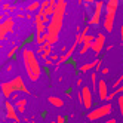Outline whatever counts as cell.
Returning <instances> with one entry per match:
<instances>
[{
  "instance_id": "6da1fadb",
  "label": "cell",
  "mask_w": 123,
  "mask_h": 123,
  "mask_svg": "<svg viewBox=\"0 0 123 123\" xmlns=\"http://www.w3.org/2000/svg\"><path fill=\"white\" fill-rule=\"evenodd\" d=\"M67 9V0H56V7L55 13L50 16V22L48 24V43L49 45H55L59 40V33L62 30V22H64V15Z\"/></svg>"
},
{
  "instance_id": "7a4b0ae2",
  "label": "cell",
  "mask_w": 123,
  "mask_h": 123,
  "mask_svg": "<svg viewBox=\"0 0 123 123\" xmlns=\"http://www.w3.org/2000/svg\"><path fill=\"white\" fill-rule=\"evenodd\" d=\"M22 62H24V68L28 79L31 82H37L42 76V68L39 64L37 54L34 50H31L30 48H22Z\"/></svg>"
},
{
  "instance_id": "3957f363",
  "label": "cell",
  "mask_w": 123,
  "mask_h": 123,
  "mask_svg": "<svg viewBox=\"0 0 123 123\" xmlns=\"http://www.w3.org/2000/svg\"><path fill=\"white\" fill-rule=\"evenodd\" d=\"M0 91H2V95L5 96L6 99H9V98H11V96H12L15 92H22V93H25V95H30L28 87L25 86L24 79H22L21 76L13 77L12 80L3 82L2 85H0Z\"/></svg>"
},
{
  "instance_id": "277c9868",
  "label": "cell",
  "mask_w": 123,
  "mask_h": 123,
  "mask_svg": "<svg viewBox=\"0 0 123 123\" xmlns=\"http://www.w3.org/2000/svg\"><path fill=\"white\" fill-rule=\"evenodd\" d=\"M111 111H113V105L110 102H107V104H102V105H99V107H95L93 110H91L89 113H87L86 117L89 119V122H95V120H99L102 117L110 116Z\"/></svg>"
},
{
  "instance_id": "5b68a950",
  "label": "cell",
  "mask_w": 123,
  "mask_h": 123,
  "mask_svg": "<svg viewBox=\"0 0 123 123\" xmlns=\"http://www.w3.org/2000/svg\"><path fill=\"white\" fill-rule=\"evenodd\" d=\"M104 6H105V2H102V0H98V2L93 3V12L89 16V19H87V24H89V25H93V27H95V25H99Z\"/></svg>"
},
{
  "instance_id": "8992f818",
  "label": "cell",
  "mask_w": 123,
  "mask_h": 123,
  "mask_svg": "<svg viewBox=\"0 0 123 123\" xmlns=\"http://www.w3.org/2000/svg\"><path fill=\"white\" fill-rule=\"evenodd\" d=\"M80 93H82V104H83V108L91 110L92 104H93V96H92L93 93H92V91H91V87H89V86H83L82 91H80Z\"/></svg>"
},
{
  "instance_id": "52a82bcc",
  "label": "cell",
  "mask_w": 123,
  "mask_h": 123,
  "mask_svg": "<svg viewBox=\"0 0 123 123\" xmlns=\"http://www.w3.org/2000/svg\"><path fill=\"white\" fill-rule=\"evenodd\" d=\"M104 46H105V36L102 33H98L95 36V40L92 42V45H91V50L93 52L95 55H99L102 52V49H104Z\"/></svg>"
},
{
  "instance_id": "ba28073f",
  "label": "cell",
  "mask_w": 123,
  "mask_h": 123,
  "mask_svg": "<svg viewBox=\"0 0 123 123\" xmlns=\"http://www.w3.org/2000/svg\"><path fill=\"white\" fill-rule=\"evenodd\" d=\"M3 107H5V111H6V116L7 119H12L15 123H19V116H18V111H16L15 108V104L9 99H6L5 104H3Z\"/></svg>"
},
{
  "instance_id": "9c48e42d",
  "label": "cell",
  "mask_w": 123,
  "mask_h": 123,
  "mask_svg": "<svg viewBox=\"0 0 123 123\" xmlns=\"http://www.w3.org/2000/svg\"><path fill=\"white\" fill-rule=\"evenodd\" d=\"M114 19H116V13L114 12H105L104 21H102V27L107 33H111L114 30Z\"/></svg>"
},
{
  "instance_id": "30bf717a",
  "label": "cell",
  "mask_w": 123,
  "mask_h": 123,
  "mask_svg": "<svg viewBox=\"0 0 123 123\" xmlns=\"http://www.w3.org/2000/svg\"><path fill=\"white\" fill-rule=\"evenodd\" d=\"M96 93H98L99 101H107V96H108V86H107V82H105L104 79L98 80V91H96Z\"/></svg>"
},
{
  "instance_id": "8fae6325",
  "label": "cell",
  "mask_w": 123,
  "mask_h": 123,
  "mask_svg": "<svg viewBox=\"0 0 123 123\" xmlns=\"http://www.w3.org/2000/svg\"><path fill=\"white\" fill-rule=\"evenodd\" d=\"M120 3H122L120 0H107V2H105V6H104V11L116 13L117 9H119V6H120Z\"/></svg>"
},
{
  "instance_id": "7c38bea8",
  "label": "cell",
  "mask_w": 123,
  "mask_h": 123,
  "mask_svg": "<svg viewBox=\"0 0 123 123\" xmlns=\"http://www.w3.org/2000/svg\"><path fill=\"white\" fill-rule=\"evenodd\" d=\"M98 62H99V58H96V59L91 61V62H86V64H83L82 67H79V71H80V73H87V71H92V70H95V68H96Z\"/></svg>"
},
{
  "instance_id": "4fadbf2b",
  "label": "cell",
  "mask_w": 123,
  "mask_h": 123,
  "mask_svg": "<svg viewBox=\"0 0 123 123\" xmlns=\"http://www.w3.org/2000/svg\"><path fill=\"white\" fill-rule=\"evenodd\" d=\"M3 24H5L6 30L9 31V34H12V33L15 31V19L12 18V16H7V18L3 21Z\"/></svg>"
},
{
  "instance_id": "5bb4252c",
  "label": "cell",
  "mask_w": 123,
  "mask_h": 123,
  "mask_svg": "<svg viewBox=\"0 0 123 123\" xmlns=\"http://www.w3.org/2000/svg\"><path fill=\"white\" fill-rule=\"evenodd\" d=\"M13 104H15L16 111H18V113H24L25 111V107H27V99H25V98H19L18 101H15Z\"/></svg>"
},
{
  "instance_id": "9a60e30c",
  "label": "cell",
  "mask_w": 123,
  "mask_h": 123,
  "mask_svg": "<svg viewBox=\"0 0 123 123\" xmlns=\"http://www.w3.org/2000/svg\"><path fill=\"white\" fill-rule=\"evenodd\" d=\"M40 5H42L40 0H33V2H31L27 7H25V11H27V12H39Z\"/></svg>"
},
{
  "instance_id": "2e32d148",
  "label": "cell",
  "mask_w": 123,
  "mask_h": 123,
  "mask_svg": "<svg viewBox=\"0 0 123 123\" xmlns=\"http://www.w3.org/2000/svg\"><path fill=\"white\" fill-rule=\"evenodd\" d=\"M48 101H49V104H52L56 108H59V107H62V105H64V101L61 99V98H58V96H54V95L48 96Z\"/></svg>"
},
{
  "instance_id": "e0dca14e",
  "label": "cell",
  "mask_w": 123,
  "mask_h": 123,
  "mask_svg": "<svg viewBox=\"0 0 123 123\" xmlns=\"http://www.w3.org/2000/svg\"><path fill=\"white\" fill-rule=\"evenodd\" d=\"M120 93H123V83L119 86V87H116V89H114L111 93H108V96H107V101H111L114 96H119Z\"/></svg>"
},
{
  "instance_id": "ac0fdd59",
  "label": "cell",
  "mask_w": 123,
  "mask_h": 123,
  "mask_svg": "<svg viewBox=\"0 0 123 123\" xmlns=\"http://www.w3.org/2000/svg\"><path fill=\"white\" fill-rule=\"evenodd\" d=\"M46 43H48V42H46ZM50 55H52V45H49V43H48V45H46V49L43 50V54L40 55V59L45 61V59H48Z\"/></svg>"
},
{
  "instance_id": "d6986e66",
  "label": "cell",
  "mask_w": 123,
  "mask_h": 123,
  "mask_svg": "<svg viewBox=\"0 0 123 123\" xmlns=\"http://www.w3.org/2000/svg\"><path fill=\"white\" fill-rule=\"evenodd\" d=\"M91 85H92V91L93 92H96L98 91V77H96V71H93L92 74H91Z\"/></svg>"
},
{
  "instance_id": "ffe728a7",
  "label": "cell",
  "mask_w": 123,
  "mask_h": 123,
  "mask_svg": "<svg viewBox=\"0 0 123 123\" xmlns=\"http://www.w3.org/2000/svg\"><path fill=\"white\" fill-rule=\"evenodd\" d=\"M46 40H48L46 33H45V34H36V43H37V46H39V45H45Z\"/></svg>"
},
{
  "instance_id": "44dd1931",
  "label": "cell",
  "mask_w": 123,
  "mask_h": 123,
  "mask_svg": "<svg viewBox=\"0 0 123 123\" xmlns=\"http://www.w3.org/2000/svg\"><path fill=\"white\" fill-rule=\"evenodd\" d=\"M91 45H92V42H83V45H82V49L79 50V55H85L86 52L91 49Z\"/></svg>"
},
{
  "instance_id": "7402d4cb",
  "label": "cell",
  "mask_w": 123,
  "mask_h": 123,
  "mask_svg": "<svg viewBox=\"0 0 123 123\" xmlns=\"http://www.w3.org/2000/svg\"><path fill=\"white\" fill-rule=\"evenodd\" d=\"M117 104H119V111H120L122 117H123V95H119V98H117Z\"/></svg>"
},
{
  "instance_id": "603a6c76",
  "label": "cell",
  "mask_w": 123,
  "mask_h": 123,
  "mask_svg": "<svg viewBox=\"0 0 123 123\" xmlns=\"http://www.w3.org/2000/svg\"><path fill=\"white\" fill-rule=\"evenodd\" d=\"M122 83H123V73H122V74H120V76L117 77V80L113 83V89H116V87H119V86H120Z\"/></svg>"
},
{
  "instance_id": "cb8c5ba5",
  "label": "cell",
  "mask_w": 123,
  "mask_h": 123,
  "mask_svg": "<svg viewBox=\"0 0 123 123\" xmlns=\"http://www.w3.org/2000/svg\"><path fill=\"white\" fill-rule=\"evenodd\" d=\"M18 50H19V46H13L9 52H7V58H13V56H15V54H16Z\"/></svg>"
},
{
  "instance_id": "d4e9b609",
  "label": "cell",
  "mask_w": 123,
  "mask_h": 123,
  "mask_svg": "<svg viewBox=\"0 0 123 123\" xmlns=\"http://www.w3.org/2000/svg\"><path fill=\"white\" fill-rule=\"evenodd\" d=\"M11 7H12V6L7 3V2H3V3H2V12H9Z\"/></svg>"
},
{
  "instance_id": "484cf974",
  "label": "cell",
  "mask_w": 123,
  "mask_h": 123,
  "mask_svg": "<svg viewBox=\"0 0 123 123\" xmlns=\"http://www.w3.org/2000/svg\"><path fill=\"white\" fill-rule=\"evenodd\" d=\"M42 22L48 25V24L50 22V16H49V15H46V13H43V15H42Z\"/></svg>"
},
{
  "instance_id": "4316f807",
  "label": "cell",
  "mask_w": 123,
  "mask_h": 123,
  "mask_svg": "<svg viewBox=\"0 0 123 123\" xmlns=\"http://www.w3.org/2000/svg\"><path fill=\"white\" fill-rule=\"evenodd\" d=\"M45 65L46 67H52V65H55V61L50 59V58H48V59H45Z\"/></svg>"
},
{
  "instance_id": "83f0119b",
  "label": "cell",
  "mask_w": 123,
  "mask_h": 123,
  "mask_svg": "<svg viewBox=\"0 0 123 123\" xmlns=\"http://www.w3.org/2000/svg\"><path fill=\"white\" fill-rule=\"evenodd\" d=\"M19 93H21V92H15V93H13V95L11 96V98H12V101H13V102L19 99Z\"/></svg>"
},
{
  "instance_id": "f1b7e54d",
  "label": "cell",
  "mask_w": 123,
  "mask_h": 123,
  "mask_svg": "<svg viewBox=\"0 0 123 123\" xmlns=\"http://www.w3.org/2000/svg\"><path fill=\"white\" fill-rule=\"evenodd\" d=\"M67 120H65V117L64 116H58L56 117V123H65Z\"/></svg>"
},
{
  "instance_id": "f546056e",
  "label": "cell",
  "mask_w": 123,
  "mask_h": 123,
  "mask_svg": "<svg viewBox=\"0 0 123 123\" xmlns=\"http://www.w3.org/2000/svg\"><path fill=\"white\" fill-rule=\"evenodd\" d=\"M25 19H28V21H34V16H31V13H25Z\"/></svg>"
},
{
  "instance_id": "4dcf8cb0",
  "label": "cell",
  "mask_w": 123,
  "mask_h": 123,
  "mask_svg": "<svg viewBox=\"0 0 123 123\" xmlns=\"http://www.w3.org/2000/svg\"><path fill=\"white\" fill-rule=\"evenodd\" d=\"M101 73H102V74H108V73H110V70H108L107 67H104V68H102V71H101Z\"/></svg>"
},
{
  "instance_id": "1f68e13d",
  "label": "cell",
  "mask_w": 123,
  "mask_h": 123,
  "mask_svg": "<svg viewBox=\"0 0 123 123\" xmlns=\"http://www.w3.org/2000/svg\"><path fill=\"white\" fill-rule=\"evenodd\" d=\"M76 85H77V86H82V85H83V80H82V79H80V77H79V79H77V82H76Z\"/></svg>"
},
{
  "instance_id": "d6a6232c",
  "label": "cell",
  "mask_w": 123,
  "mask_h": 123,
  "mask_svg": "<svg viewBox=\"0 0 123 123\" xmlns=\"http://www.w3.org/2000/svg\"><path fill=\"white\" fill-rule=\"evenodd\" d=\"M83 3H89V5H93L95 0H83Z\"/></svg>"
},
{
  "instance_id": "836d02e7",
  "label": "cell",
  "mask_w": 123,
  "mask_h": 123,
  "mask_svg": "<svg viewBox=\"0 0 123 123\" xmlns=\"http://www.w3.org/2000/svg\"><path fill=\"white\" fill-rule=\"evenodd\" d=\"M105 123H117V120H116V119H108Z\"/></svg>"
},
{
  "instance_id": "e575fe53",
  "label": "cell",
  "mask_w": 123,
  "mask_h": 123,
  "mask_svg": "<svg viewBox=\"0 0 123 123\" xmlns=\"http://www.w3.org/2000/svg\"><path fill=\"white\" fill-rule=\"evenodd\" d=\"M16 18H19V19H22V18H25V15H24V13H16Z\"/></svg>"
},
{
  "instance_id": "d590c367",
  "label": "cell",
  "mask_w": 123,
  "mask_h": 123,
  "mask_svg": "<svg viewBox=\"0 0 123 123\" xmlns=\"http://www.w3.org/2000/svg\"><path fill=\"white\" fill-rule=\"evenodd\" d=\"M11 70H12V65H7V67H6V71H7V73H9Z\"/></svg>"
},
{
  "instance_id": "8d00e7d4",
  "label": "cell",
  "mask_w": 123,
  "mask_h": 123,
  "mask_svg": "<svg viewBox=\"0 0 123 123\" xmlns=\"http://www.w3.org/2000/svg\"><path fill=\"white\" fill-rule=\"evenodd\" d=\"M120 34H122V42H123V25L120 27Z\"/></svg>"
},
{
  "instance_id": "74e56055",
  "label": "cell",
  "mask_w": 123,
  "mask_h": 123,
  "mask_svg": "<svg viewBox=\"0 0 123 123\" xmlns=\"http://www.w3.org/2000/svg\"><path fill=\"white\" fill-rule=\"evenodd\" d=\"M3 2H5V0H0V3H3Z\"/></svg>"
},
{
  "instance_id": "f35d334b",
  "label": "cell",
  "mask_w": 123,
  "mask_h": 123,
  "mask_svg": "<svg viewBox=\"0 0 123 123\" xmlns=\"http://www.w3.org/2000/svg\"><path fill=\"white\" fill-rule=\"evenodd\" d=\"M86 123H92V122H86Z\"/></svg>"
},
{
  "instance_id": "ab89813d",
  "label": "cell",
  "mask_w": 123,
  "mask_h": 123,
  "mask_svg": "<svg viewBox=\"0 0 123 123\" xmlns=\"http://www.w3.org/2000/svg\"><path fill=\"white\" fill-rule=\"evenodd\" d=\"M0 48H2V45H0Z\"/></svg>"
}]
</instances>
